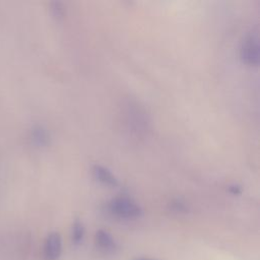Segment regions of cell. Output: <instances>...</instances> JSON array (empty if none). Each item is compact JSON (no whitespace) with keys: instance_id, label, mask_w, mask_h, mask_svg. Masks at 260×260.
<instances>
[{"instance_id":"9","label":"cell","mask_w":260,"mask_h":260,"mask_svg":"<svg viewBox=\"0 0 260 260\" xmlns=\"http://www.w3.org/2000/svg\"><path fill=\"white\" fill-rule=\"evenodd\" d=\"M172 208L175 209L176 211H184L187 209L186 205L180 200H176V201L172 202Z\"/></svg>"},{"instance_id":"2","label":"cell","mask_w":260,"mask_h":260,"mask_svg":"<svg viewBox=\"0 0 260 260\" xmlns=\"http://www.w3.org/2000/svg\"><path fill=\"white\" fill-rule=\"evenodd\" d=\"M240 56L243 62L249 65H257L259 62V38L257 34L247 35L241 45Z\"/></svg>"},{"instance_id":"5","label":"cell","mask_w":260,"mask_h":260,"mask_svg":"<svg viewBox=\"0 0 260 260\" xmlns=\"http://www.w3.org/2000/svg\"><path fill=\"white\" fill-rule=\"evenodd\" d=\"M92 174L93 177L104 185L111 187H116L119 185L118 179L113 175V173L101 165H94L92 167Z\"/></svg>"},{"instance_id":"1","label":"cell","mask_w":260,"mask_h":260,"mask_svg":"<svg viewBox=\"0 0 260 260\" xmlns=\"http://www.w3.org/2000/svg\"><path fill=\"white\" fill-rule=\"evenodd\" d=\"M108 210L112 215L123 219L138 218L142 214L140 205L132 198L127 196L113 198L108 203Z\"/></svg>"},{"instance_id":"10","label":"cell","mask_w":260,"mask_h":260,"mask_svg":"<svg viewBox=\"0 0 260 260\" xmlns=\"http://www.w3.org/2000/svg\"><path fill=\"white\" fill-rule=\"evenodd\" d=\"M230 192L237 195V194H240L241 193V188L238 186V185H233V186H230L229 188Z\"/></svg>"},{"instance_id":"3","label":"cell","mask_w":260,"mask_h":260,"mask_svg":"<svg viewBox=\"0 0 260 260\" xmlns=\"http://www.w3.org/2000/svg\"><path fill=\"white\" fill-rule=\"evenodd\" d=\"M62 252V239L60 234L54 232L48 235L44 245L46 260H58Z\"/></svg>"},{"instance_id":"8","label":"cell","mask_w":260,"mask_h":260,"mask_svg":"<svg viewBox=\"0 0 260 260\" xmlns=\"http://www.w3.org/2000/svg\"><path fill=\"white\" fill-rule=\"evenodd\" d=\"M51 11L53 16L57 19V20H61L64 17L65 14V8L62 2L59 1H55L51 3Z\"/></svg>"},{"instance_id":"6","label":"cell","mask_w":260,"mask_h":260,"mask_svg":"<svg viewBox=\"0 0 260 260\" xmlns=\"http://www.w3.org/2000/svg\"><path fill=\"white\" fill-rule=\"evenodd\" d=\"M30 137L32 142L39 146H45L49 142V133L42 125H35L30 130Z\"/></svg>"},{"instance_id":"7","label":"cell","mask_w":260,"mask_h":260,"mask_svg":"<svg viewBox=\"0 0 260 260\" xmlns=\"http://www.w3.org/2000/svg\"><path fill=\"white\" fill-rule=\"evenodd\" d=\"M71 237H72V242L75 245H78L82 242V239L84 237V226H83L82 222L78 219L74 220V222L72 224Z\"/></svg>"},{"instance_id":"11","label":"cell","mask_w":260,"mask_h":260,"mask_svg":"<svg viewBox=\"0 0 260 260\" xmlns=\"http://www.w3.org/2000/svg\"><path fill=\"white\" fill-rule=\"evenodd\" d=\"M134 260H155V259H150V258H135Z\"/></svg>"},{"instance_id":"4","label":"cell","mask_w":260,"mask_h":260,"mask_svg":"<svg viewBox=\"0 0 260 260\" xmlns=\"http://www.w3.org/2000/svg\"><path fill=\"white\" fill-rule=\"evenodd\" d=\"M94 243L96 248L104 254H112L117 249V243L110 233L104 230L96 231L94 235Z\"/></svg>"}]
</instances>
